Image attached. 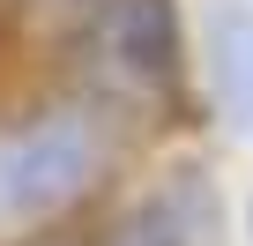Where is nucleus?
Wrapping results in <instances>:
<instances>
[{"label":"nucleus","mask_w":253,"mask_h":246,"mask_svg":"<svg viewBox=\"0 0 253 246\" xmlns=\"http://www.w3.org/2000/svg\"><path fill=\"white\" fill-rule=\"evenodd\" d=\"M112 246H223V209L201 172H171L119 216Z\"/></svg>","instance_id":"7ed1b4c3"},{"label":"nucleus","mask_w":253,"mask_h":246,"mask_svg":"<svg viewBox=\"0 0 253 246\" xmlns=\"http://www.w3.org/2000/svg\"><path fill=\"white\" fill-rule=\"evenodd\" d=\"M97 45L119 82L171 90L179 82V0H97Z\"/></svg>","instance_id":"f03ea898"},{"label":"nucleus","mask_w":253,"mask_h":246,"mask_svg":"<svg viewBox=\"0 0 253 246\" xmlns=\"http://www.w3.org/2000/svg\"><path fill=\"white\" fill-rule=\"evenodd\" d=\"M97 172H104V127L75 104L0 127V231L67 216L97 187Z\"/></svg>","instance_id":"f257e3e1"},{"label":"nucleus","mask_w":253,"mask_h":246,"mask_svg":"<svg viewBox=\"0 0 253 246\" xmlns=\"http://www.w3.org/2000/svg\"><path fill=\"white\" fill-rule=\"evenodd\" d=\"M201 52H209V82H216L223 119L238 135H253V0H209Z\"/></svg>","instance_id":"20e7f679"},{"label":"nucleus","mask_w":253,"mask_h":246,"mask_svg":"<svg viewBox=\"0 0 253 246\" xmlns=\"http://www.w3.org/2000/svg\"><path fill=\"white\" fill-rule=\"evenodd\" d=\"M45 246H67V239H45Z\"/></svg>","instance_id":"423d86ee"},{"label":"nucleus","mask_w":253,"mask_h":246,"mask_svg":"<svg viewBox=\"0 0 253 246\" xmlns=\"http://www.w3.org/2000/svg\"><path fill=\"white\" fill-rule=\"evenodd\" d=\"M246 239H253V209H246Z\"/></svg>","instance_id":"39448f33"}]
</instances>
